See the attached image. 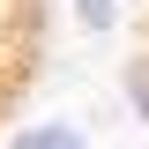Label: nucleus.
<instances>
[{"mask_svg": "<svg viewBox=\"0 0 149 149\" xmlns=\"http://www.w3.org/2000/svg\"><path fill=\"white\" fill-rule=\"evenodd\" d=\"M15 149H90V134H74L67 119H45V127H30Z\"/></svg>", "mask_w": 149, "mask_h": 149, "instance_id": "obj_1", "label": "nucleus"}, {"mask_svg": "<svg viewBox=\"0 0 149 149\" xmlns=\"http://www.w3.org/2000/svg\"><path fill=\"white\" fill-rule=\"evenodd\" d=\"M119 90H127V104H134V119L149 127V45H142V52L127 60V74H119Z\"/></svg>", "mask_w": 149, "mask_h": 149, "instance_id": "obj_2", "label": "nucleus"}, {"mask_svg": "<svg viewBox=\"0 0 149 149\" xmlns=\"http://www.w3.org/2000/svg\"><path fill=\"white\" fill-rule=\"evenodd\" d=\"M74 22L82 30H112V0H74Z\"/></svg>", "mask_w": 149, "mask_h": 149, "instance_id": "obj_3", "label": "nucleus"}]
</instances>
